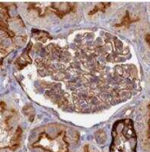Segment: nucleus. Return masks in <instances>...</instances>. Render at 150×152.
Listing matches in <instances>:
<instances>
[{"label":"nucleus","mask_w":150,"mask_h":152,"mask_svg":"<svg viewBox=\"0 0 150 152\" xmlns=\"http://www.w3.org/2000/svg\"><path fill=\"white\" fill-rule=\"evenodd\" d=\"M110 152H136L137 138L130 120L117 123L112 131Z\"/></svg>","instance_id":"nucleus-1"},{"label":"nucleus","mask_w":150,"mask_h":152,"mask_svg":"<svg viewBox=\"0 0 150 152\" xmlns=\"http://www.w3.org/2000/svg\"><path fill=\"white\" fill-rule=\"evenodd\" d=\"M146 41L147 42V43L149 44V46H150V34H147L145 37Z\"/></svg>","instance_id":"nucleus-5"},{"label":"nucleus","mask_w":150,"mask_h":152,"mask_svg":"<svg viewBox=\"0 0 150 152\" xmlns=\"http://www.w3.org/2000/svg\"><path fill=\"white\" fill-rule=\"evenodd\" d=\"M135 21H136V20L131 19V18L129 17L128 12H127V13H126V14H125V16H124V18H123L121 23V24H118V25H117L116 26H117V27H124V26L126 27V26H128L131 22Z\"/></svg>","instance_id":"nucleus-3"},{"label":"nucleus","mask_w":150,"mask_h":152,"mask_svg":"<svg viewBox=\"0 0 150 152\" xmlns=\"http://www.w3.org/2000/svg\"><path fill=\"white\" fill-rule=\"evenodd\" d=\"M31 146L46 152H69V143L67 135L63 131L53 137L49 136L46 132H42Z\"/></svg>","instance_id":"nucleus-2"},{"label":"nucleus","mask_w":150,"mask_h":152,"mask_svg":"<svg viewBox=\"0 0 150 152\" xmlns=\"http://www.w3.org/2000/svg\"><path fill=\"white\" fill-rule=\"evenodd\" d=\"M84 152H90V149H89V147H88L87 145H86V146L85 147Z\"/></svg>","instance_id":"nucleus-6"},{"label":"nucleus","mask_w":150,"mask_h":152,"mask_svg":"<svg viewBox=\"0 0 150 152\" xmlns=\"http://www.w3.org/2000/svg\"><path fill=\"white\" fill-rule=\"evenodd\" d=\"M110 3H102V7H99V6H96L95 9L90 13V14H92L94 13H96L99 11H102V12H104L105 10V9L108 7V5H109Z\"/></svg>","instance_id":"nucleus-4"}]
</instances>
